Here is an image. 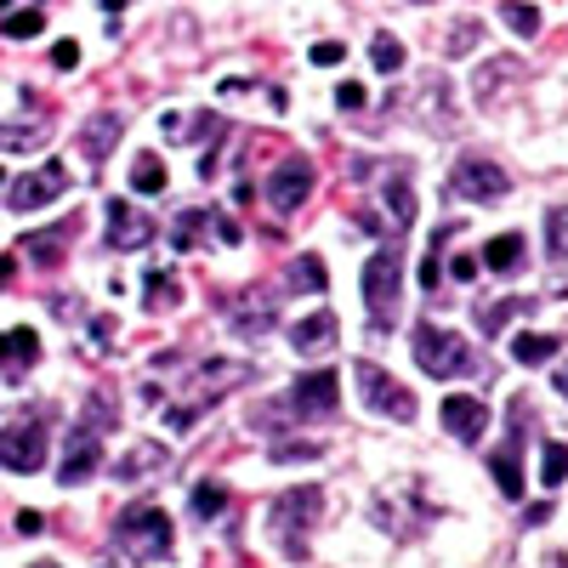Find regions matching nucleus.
I'll use <instances>...</instances> for the list:
<instances>
[{
  "mask_svg": "<svg viewBox=\"0 0 568 568\" xmlns=\"http://www.w3.org/2000/svg\"><path fill=\"white\" fill-rule=\"evenodd\" d=\"M342 409V375L336 369H307L284 387L278 404H262L251 415V433H278V426H318V420H336Z\"/></svg>",
  "mask_w": 568,
  "mask_h": 568,
  "instance_id": "f257e3e1",
  "label": "nucleus"
},
{
  "mask_svg": "<svg viewBox=\"0 0 568 568\" xmlns=\"http://www.w3.org/2000/svg\"><path fill=\"white\" fill-rule=\"evenodd\" d=\"M318 517H324V489H313V484L273 500V511H267V540L278 546L284 562L302 568V562L313 557L307 540H313V529H318Z\"/></svg>",
  "mask_w": 568,
  "mask_h": 568,
  "instance_id": "f03ea898",
  "label": "nucleus"
},
{
  "mask_svg": "<svg viewBox=\"0 0 568 568\" xmlns=\"http://www.w3.org/2000/svg\"><path fill=\"white\" fill-rule=\"evenodd\" d=\"M415 364L433 375V382H460V375H484V353L471 347L466 336L444 324H420L415 329Z\"/></svg>",
  "mask_w": 568,
  "mask_h": 568,
  "instance_id": "7ed1b4c3",
  "label": "nucleus"
},
{
  "mask_svg": "<svg viewBox=\"0 0 568 568\" xmlns=\"http://www.w3.org/2000/svg\"><path fill=\"white\" fill-rule=\"evenodd\" d=\"M114 540H120V551L136 557V562H165L171 546H176V529H171V517H165L160 506L131 500V506L114 517Z\"/></svg>",
  "mask_w": 568,
  "mask_h": 568,
  "instance_id": "20e7f679",
  "label": "nucleus"
},
{
  "mask_svg": "<svg viewBox=\"0 0 568 568\" xmlns=\"http://www.w3.org/2000/svg\"><path fill=\"white\" fill-rule=\"evenodd\" d=\"M398 284H404V256L398 245H382L364 262V307L375 313V336L398 318Z\"/></svg>",
  "mask_w": 568,
  "mask_h": 568,
  "instance_id": "39448f33",
  "label": "nucleus"
},
{
  "mask_svg": "<svg viewBox=\"0 0 568 568\" xmlns=\"http://www.w3.org/2000/svg\"><path fill=\"white\" fill-rule=\"evenodd\" d=\"M449 194L466 200V205H500L511 194V176L495 160H484V154H460L455 171H449Z\"/></svg>",
  "mask_w": 568,
  "mask_h": 568,
  "instance_id": "423d86ee",
  "label": "nucleus"
},
{
  "mask_svg": "<svg viewBox=\"0 0 568 568\" xmlns=\"http://www.w3.org/2000/svg\"><path fill=\"white\" fill-rule=\"evenodd\" d=\"M353 382H358V398H364V409L387 415V420H398V426H409V420H415V398H409V387H398V382H393V375H387L382 364L358 358V364H353Z\"/></svg>",
  "mask_w": 568,
  "mask_h": 568,
  "instance_id": "0eeeda50",
  "label": "nucleus"
},
{
  "mask_svg": "<svg viewBox=\"0 0 568 568\" xmlns=\"http://www.w3.org/2000/svg\"><path fill=\"white\" fill-rule=\"evenodd\" d=\"M45 426H52V420H45L40 409L29 420H18V426H0V466L23 471V478L40 471L45 466Z\"/></svg>",
  "mask_w": 568,
  "mask_h": 568,
  "instance_id": "6e6552de",
  "label": "nucleus"
},
{
  "mask_svg": "<svg viewBox=\"0 0 568 568\" xmlns=\"http://www.w3.org/2000/svg\"><path fill=\"white\" fill-rule=\"evenodd\" d=\"M63 194H69V165H63V160H45L40 171H23V176L7 187V205H12L18 216H29V211L52 205V200H63Z\"/></svg>",
  "mask_w": 568,
  "mask_h": 568,
  "instance_id": "1a4fd4ad",
  "label": "nucleus"
},
{
  "mask_svg": "<svg viewBox=\"0 0 568 568\" xmlns=\"http://www.w3.org/2000/svg\"><path fill=\"white\" fill-rule=\"evenodd\" d=\"M313 182H318V171H313V160H307V154L278 160V171L267 176V205H273L278 216H296V211L313 200Z\"/></svg>",
  "mask_w": 568,
  "mask_h": 568,
  "instance_id": "9d476101",
  "label": "nucleus"
},
{
  "mask_svg": "<svg viewBox=\"0 0 568 568\" xmlns=\"http://www.w3.org/2000/svg\"><path fill=\"white\" fill-rule=\"evenodd\" d=\"M98 471H103V426L80 420L74 433H69L63 460H58V484H63V489H74V484H91Z\"/></svg>",
  "mask_w": 568,
  "mask_h": 568,
  "instance_id": "9b49d317",
  "label": "nucleus"
},
{
  "mask_svg": "<svg viewBox=\"0 0 568 568\" xmlns=\"http://www.w3.org/2000/svg\"><path fill=\"white\" fill-rule=\"evenodd\" d=\"M438 420H444V433H449L455 444H478V438L489 433V404H484L478 393H449V398L438 404Z\"/></svg>",
  "mask_w": 568,
  "mask_h": 568,
  "instance_id": "f8f14e48",
  "label": "nucleus"
},
{
  "mask_svg": "<svg viewBox=\"0 0 568 568\" xmlns=\"http://www.w3.org/2000/svg\"><path fill=\"white\" fill-rule=\"evenodd\" d=\"M273 318H278V307H273V291H262V284L227 302V329H233V336H245V342H262L273 329Z\"/></svg>",
  "mask_w": 568,
  "mask_h": 568,
  "instance_id": "ddd939ff",
  "label": "nucleus"
},
{
  "mask_svg": "<svg viewBox=\"0 0 568 568\" xmlns=\"http://www.w3.org/2000/svg\"><path fill=\"white\" fill-rule=\"evenodd\" d=\"M251 382V364H233V358H205L194 369V382H187V393H194V404H216L222 393L245 387Z\"/></svg>",
  "mask_w": 568,
  "mask_h": 568,
  "instance_id": "4468645a",
  "label": "nucleus"
},
{
  "mask_svg": "<svg viewBox=\"0 0 568 568\" xmlns=\"http://www.w3.org/2000/svg\"><path fill=\"white\" fill-rule=\"evenodd\" d=\"M154 227L131 200H109V251H142V245H154Z\"/></svg>",
  "mask_w": 568,
  "mask_h": 568,
  "instance_id": "2eb2a0df",
  "label": "nucleus"
},
{
  "mask_svg": "<svg viewBox=\"0 0 568 568\" xmlns=\"http://www.w3.org/2000/svg\"><path fill=\"white\" fill-rule=\"evenodd\" d=\"M524 80V58H489L478 63V74H471V98H478L484 109H495L506 98V85Z\"/></svg>",
  "mask_w": 568,
  "mask_h": 568,
  "instance_id": "dca6fc26",
  "label": "nucleus"
},
{
  "mask_svg": "<svg viewBox=\"0 0 568 568\" xmlns=\"http://www.w3.org/2000/svg\"><path fill=\"white\" fill-rule=\"evenodd\" d=\"M336 336H342V318H336V313H324V307L291 324V347H296V353H307V358L329 353V347H336Z\"/></svg>",
  "mask_w": 568,
  "mask_h": 568,
  "instance_id": "f3484780",
  "label": "nucleus"
},
{
  "mask_svg": "<svg viewBox=\"0 0 568 568\" xmlns=\"http://www.w3.org/2000/svg\"><path fill=\"white\" fill-rule=\"evenodd\" d=\"M40 364V336L29 324H18V329H7L0 336V375H12V382H23V375Z\"/></svg>",
  "mask_w": 568,
  "mask_h": 568,
  "instance_id": "a211bd4d",
  "label": "nucleus"
},
{
  "mask_svg": "<svg viewBox=\"0 0 568 568\" xmlns=\"http://www.w3.org/2000/svg\"><path fill=\"white\" fill-rule=\"evenodd\" d=\"M74 245V222H52V227H40V233H23V256L40 262V267H58Z\"/></svg>",
  "mask_w": 568,
  "mask_h": 568,
  "instance_id": "6ab92c4d",
  "label": "nucleus"
},
{
  "mask_svg": "<svg viewBox=\"0 0 568 568\" xmlns=\"http://www.w3.org/2000/svg\"><path fill=\"white\" fill-rule=\"evenodd\" d=\"M120 131H125V120L114 114V109H103V114H91L85 125H80V154L91 160V165H103L109 160V149L120 142Z\"/></svg>",
  "mask_w": 568,
  "mask_h": 568,
  "instance_id": "aec40b11",
  "label": "nucleus"
},
{
  "mask_svg": "<svg viewBox=\"0 0 568 568\" xmlns=\"http://www.w3.org/2000/svg\"><path fill=\"white\" fill-rule=\"evenodd\" d=\"M165 466H171V449L154 444V438H142V444H131V449L114 460V478H120V484H136V478H149V471H165Z\"/></svg>",
  "mask_w": 568,
  "mask_h": 568,
  "instance_id": "412c9836",
  "label": "nucleus"
},
{
  "mask_svg": "<svg viewBox=\"0 0 568 568\" xmlns=\"http://www.w3.org/2000/svg\"><path fill=\"white\" fill-rule=\"evenodd\" d=\"M489 273H511V267H524V233H495V240L484 245L478 256Z\"/></svg>",
  "mask_w": 568,
  "mask_h": 568,
  "instance_id": "4be33fe9",
  "label": "nucleus"
},
{
  "mask_svg": "<svg viewBox=\"0 0 568 568\" xmlns=\"http://www.w3.org/2000/svg\"><path fill=\"white\" fill-rule=\"evenodd\" d=\"M489 471H495V484H500L506 500H524V466H517V449H511V444H500V449L489 455Z\"/></svg>",
  "mask_w": 568,
  "mask_h": 568,
  "instance_id": "5701e85b",
  "label": "nucleus"
},
{
  "mask_svg": "<svg viewBox=\"0 0 568 568\" xmlns=\"http://www.w3.org/2000/svg\"><path fill=\"white\" fill-rule=\"evenodd\" d=\"M205 227H211V211H205V205L176 211V222H171V245H176V251H194V245L205 240Z\"/></svg>",
  "mask_w": 568,
  "mask_h": 568,
  "instance_id": "b1692460",
  "label": "nucleus"
},
{
  "mask_svg": "<svg viewBox=\"0 0 568 568\" xmlns=\"http://www.w3.org/2000/svg\"><path fill=\"white\" fill-rule=\"evenodd\" d=\"M131 187H136V194H165V187H171L165 160H160V154H136V160H131Z\"/></svg>",
  "mask_w": 568,
  "mask_h": 568,
  "instance_id": "393cba45",
  "label": "nucleus"
},
{
  "mask_svg": "<svg viewBox=\"0 0 568 568\" xmlns=\"http://www.w3.org/2000/svg\"><path fill=\"white\" fill-rule=\"evenodd\" d=\"M382 200L393 205V233H404V227L415 222V187L404 182V165H398V171H393V182L382 187Z\"/></svg>",
  "mask_w": 568,
  "mask_h": 568,
  "instance_id": "a878e982",
  "label": "nucleus"
},
{
  "mask_svg": "<svg viewBox=\"0 0 568 568\" xmlns=\"http://www.w3.org/2000/svg\"><path fill=\"white\" fill-rule=\"evenodd\" d=\"M557 353H562V342H557V336H540V329L511 336V358H517V364H546V358H557Z\"/></svg>",
  "mask_w": 568,
  "mask_h": 568,
  "instance_id": "bb28decb",
  "label": "nucleus"
},
{
  "mask_svg": "<svg viewBox=\"0 0 568 568\" xmlns=\"http://www.w3.org/2000/svg\"><path fill=\"white\" fill-rule=\"evenodd\" d=\"M420 120H438V125L455 120L449 114V80L444 74H426V85H420Z\"/></svg>",
  "mask_w": 568,
  "mask_h": 568,
  "instance_id": "cd10ccee",
  "label": "nucleus"
},
{
  "mask_svg": "<svg viewBox=\"0 0 568 568\" xmlns=\"http://www.w3.org/2000/svg\"><path fill=\"white\" fill-rule=\"evenodd\" d=\"M484 45V23L478 18H460L449 34H444V58H471Z\"/></svg>",
  "mask_w": 568,
  "mask_h": 568,
  "instance_id": "c85d7f7f",
  "label": "nucleus"
},
{
  "mask_svg": "<svg viewBox=\"0 0 568 568\" xmlns=\"http://www.w3.org/2000/svg\"><path fill=\"white\" fill-rule=\"evenodd\" d=\"M284 278H291V291H307V296H318L324 284H329V273H324V262H318L313 251H307V256H296Z\"/></svg>",
  "mask_w": 568,
  "mask_h": 568,
  "instance_id": "c756f323",
  "label": "nucleus"
},
{
  "mask_svg": "<svg viewBox=\"0 0 568 568\" xmlns=\"http://www.w3.org/2000/svg\"><path fill=\"white\" fill-rule=\"evenodd\" d=\"M187 506H194L200 524H222V517H227V489L222 484H194V500H187Z\"/></svg>",
  "mask_w": 568,
  "mask_h": 568,
  "instance_id": "7c9ffc66",
  "label": "nucleus"
},
{
  "mask_svg": "<svg viewBox=\"0 0 568 568\" xmlns=\"http://www.w3.org/2000/svg\"><path fill=\"white\" fill-rule=\"evenodd\" d=\"M500 23H506L517 40H535V34H540V12L529 7V0H506V7H500Z\"/></svg>",
  "mask_w": 568,
  "mask_h": 568,
  "instance_id": "2f4dec72",
  "label": "nucleus"
},
{
  "mask_svg": "<svg viewBox=\"0 0 568 568\" xmlns=\"http://www.w3.org/2000/svg\"><path fill=\"white\" fill-rule=\"evenodd\" d=\"M142 302H149V307H176L182 302V284L165 267H154L149 278H142Z\"/></svg>",
  "mask_w": 568,
  "mask_h": 568,
  "instance_id": "473e14b6",
  "label": "nucleus"
},
{
  "mask_svg": "<svg viewBox=\"0 0 568 568\" xmlns=\"http://www.w3.org/2000/svg\"><path fill=\"white\" fill-rule=\"evenodd\" d=\"M546 256L562 267L568 262V205H551L546 211Z\"/></svg>",
  "mask_w": 568,
  "mask_h": 568,
  "instance_id": "72a5a7b5",
  "label": "nucleus"
},
{
  "mask_svg": "<svg viewBox=\"0 0 568 568\" xmlns=\"http://www.w3.org/2000/svg\"><path fill=\"white\" fill-rule=\"evenodd\" d=\"M369 63H375V69H382V74H398V69H404V40L382 29V34H375V40H369Z\"/></svg>",
  "mask_w": 568,
  "mask_h": 568,
  "instance_id": "f704fd0d",
  "label": "nucleus"
},
{
  "mask_svg": "<svg viewBox=\"0 0 568 568\" xmlns=\"http://www.w3.org/2000/svg\"><path fill=\"white\" fill-rule=\"evenodd\" d=\"M40 142H45V125L40 120H18V125H0V149H7V154H23V149H40Z\"/></svg>",
  "mask_w": 568,
  "mask_h": 568,
  "instance_id": "c9c22d12",
  "label": "nucleus"
},
{
  "mask_svg": "<svg viewBox=\"0 0 568 568\" xmlns=\"http://www.w3.org/2000/svg\"><path fill=\"white\" fill-rule=\"evenodd\" d=\"M529 307H535L529 296H506V302H495V307H489V313L478 318V329H484V336H500V329H506V324H511L517 313H529Z\"/></svg>",
  "mask_w": 568,
  "mask_h": 568,
  "instance_id": "e433bc0d",
  "label": "nucleus"
},
{
  "mask_svg": "<svg viewBox=\"0 0 568 568\" xmlns=\"http://www.w3.org/2000/svg\"><path fill=\"white\" fill-rule=\"evenodd\" d=\"M562 478H568V444H546L540 449V484L562 489Z\"/></svg>",
  "mask_w": 568,
  "mask_h": 568,
  "instance_id": "4c0bfd02",
  "label": "nucleus"
},
{
  "mask_svg": "<svg viewBox=\"0 0 568 568\" xmlns=\"http://www.w3.org/2000/svg\"><path fill=\"white\" fill-rule=\"evenodd\" d=\"M45 29V18L29 7V12H0V34L7 40H29V34H40Z\"/></svg>",
  "mask_w": 568,
  "mask_h": 568,
  "instance_id": "58836bf2",
  "label": "nucleus"
},
{
  "mask_svg": "<svg viewBox=\"0 0 568 568\" xmlns=\"http://www.w3.org/2000/svg\"><path fill=\"white\" fill-rule=\"evenodd\" d=\"M324 449L313 444V438H284V444H273V460L278 466H296V460H318Z\"/></svg>",
  "mask_w": 568,
  "mask_h": 568,
  "instance_id": "ea45409f",
  "label": "nucleus"
},
{
  "mask_svg": "<svg viewBox=\"0 0 568 568\" xmlns=\"http://www.w3.org/2000/svg\"><path fill=\"white\" fill-rule=\"evenodd\" d=\"M342 58H347L342 40H318V45H313V63H318V69H336Z\"/></svg>",
  "mask_w": 568,
  "mask_h": 568,
  "instance_id": "a19ab883",
  "label": "nucleus"
},
{
  "mask_svg": "<svg viewBox=\"0 0 568 568\" xmlns=\"http://www.w3.org/2000/svg\"><path fill=\"white\" fill-rule=\"evenodd\" d=\"M211 227H216V240H222V245H240V240H245V233H240V222H233V216H222V211H211Z\"/></svg>",
  "mask_w": 568,
  "mask_h": 568,
  "instance_id": "79ce46f5",
  "label": "nucleus"
},
{
  "mask_svg": "<svg viewBox=\"0 0 568 568\" xmlns=\"http://www.w3.org/2000/svg\"><path fill=\"white\" fill-rule=\"evenodd\" d=\"M336 109H364V85L358 80H342L336 85Z\"/></svg>",
  "mask_w": 568,
  "mask_h": 568,
  "instance_id": "37998d69",
  "label": "nucleus"
},
{
  "mask_svg": "<svg viewBox=\"0 0 568 568\" xmlns=\"http://www.w3.org/2000/svg\"><path fill=\"white\" fill-rule=\"evenodd\" d=\"M478 267H484L478 256H455V262H449V273H455L460 284H478Z\"/></svg>",
  "mask_w": 568,
  "mask_h": 568,
  "instance_id": "c03bdc74",
  "label": "nucleus"
},
{
  "mask_svg": "<svg viewBox=\"0 0 568 568\" xmlns=\"http://www.w3.org/2000/svg\"><path fill=\"white\" fill-rule=\"evenodd\" d=\"M52 63H58V69H80V45H74V40L52 45Z\"/></svg>",
  "mask_w": 568,
  "mask_h": 568,
  "instance_id": "a18cd8bd",
  "label": "nucleus"
},
{
  "mask_svg": "<svg viewBox=\"0 0 568 568\" xmlns=\"http://www.w3.org/2000/svg\"><path fill=\"white\" fill-rule=\"evenodd\" d=\"M91 342L109 347V342H114V318H91Z\"/></svg>",
  "mask_w": 568,
  "mask_h": 568,
  "instance_id": "49530a36",
  "label": "nucleus"
},
{
  "mask_svg": "<svg viewBox=\"0 0 568 568\" xmlns=\"http://www.w3.org/2000/svg\"><path fill=\"white\" fill-rule=\"evenodd\" d=\"M18 535H40V511H18Z\"/></svg>",
  "mask_w": 568,
  "mask_h": 568,
  "instance_id": "de8ad7c7",
  "label": "nucleus"
},
{
  "mask_svg": "<svg viewBox=\"0 0 568 568\" xmlns=\"http://www.w3.org/2000/svg\"><path fill=\"white\" fill-rule=\"evenodd\" d=\"M546 517H551V500H535V506H529V517H524V524H546Z\"/></svg>",
  "mask_w": 568,
  "mask_h": 568,
  "instance_id": "09e8293b",
  "label": "nucleus"
},
{
  "mask_svg": "<svg viewBox=\"0 0 568 568\" xmlns=\"http://www.w3.org/2000/svg\"><path fill=\"white\" fill-rule=\"evenodd\" d=\"M551 387H557V393L568 398V364H557V375H551Z\"/></svg>",
  "mask_w": 568,
  "mask_h": 568,
  "instance_id": "8fccbe9b",
  "label": "nucleus"
},
{
  "mask_svg": "<svg viewBox=\"0 0 568 568\" xmlns=\"http://www.w3.org/2000/svg\"><path fill=\"white\" fill-rule=\"evenodd\" d=\"M12 267H18V256H0V291H7V278H12Z\"/></svg>",
  "mask_w": 568,
  "mask_h": 568,
  "instance_id": "3c124183",
  "label": "nucleus"
},
{
  "mask_svg": "<svg viewBox=\"0 0 568 568\" xmlns=\"http://www.w3.org/2000/svg\"><path fill=\"white\" fill-rule=\"evenodd\" d=\"M125 7H131V0H103V12H109V18H120Z\"/></svg>",
  "mask_w": 568,
  "mask_h": 568,
  "instance_id": "603ef678",
  "label": "nucleus"
},
{
  "mask_svg": "<svg viewBox=\"0 0 568 568\" xmlns=\"http://www.w3.org/2000/svg\"><path fill=\"white\" fill-rule=\"evenodd\" d=\"M546 568H568V557H562V551H551V557H546Z\"/></svg>",
  "mask_w": 568,
  "mask_h": 568,
  "instance_id": "864d4df0",
  "label": "nucleus"
},
{
  "mask_svg": "<svg viewBox=\"0 0 568 568\" xmlns=\"http://www.w3.org/2000/svg\"><path fill=\"white\" fill-rule=\"evenodd\" d=\"M29 568H63V562H29Z\"/></svg>",
  "mask_w": 568,
  "mask_h": 568,
  "instance_id": "5fc2aeb1",
  "label": "nucleus"
},
{
  "mask_svg": "<svg viewBox=\"0 0 568 568\" xmlns=\"http://www.w3.org/2000/svg\"><path fill=\"white\" fill-rule=\"evenodd\" d=\"M0 12H12V0H0Z\"/></svg>",
  "mask_w": 568,
  "mask_h": 568,
  "instance_id": "6e6d98bb",
  "label": "nucleus"
},
{
  "mask_svg": "<svg viewBox=\"0 0 568 568\" xmlns=\"http://www.w3.org/2000/svg\"><path fill=\"white\" fill-rule=\"evenodd\" d=\"M103 568H125V562H103Z\"/></svg>",
  "mask_w": 568,
  "mask_h": 568,
  "instance_id": "4d7b16f0",
  "label": "nucleus"
},
{
  "mask_svg": "<svg viewBox=\"0 0 568 568\" xmlns=\"http://www.w3.org/2000/svg\"><path fill=\"white\" fill-rule=\"evenodd\" d=\"M0 182H7V176H0Z\"/></svg>",
  "mask_w": 568,
  "mask_h": 568,
  "instance_id": "13d9d810",
  "label": "nucleus"
}]
</instances>
